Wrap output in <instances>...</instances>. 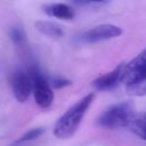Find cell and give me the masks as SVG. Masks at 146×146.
<instances>
[{"mask_svg":"<svg viewBox=\"0 0 146 146\" xmlns=\"http://www.w3.org/2000/svg\"><path fill=\"white\" fill-rule=\"evenodd\" d=\"M95 95L88 94L73 104L55 123L54 125V135L59 139H67L71 138L78 130L82 117L87 113L88 108L90 107Z\"/></svg>","mask_w":146,"mask_h":146,"instance_id":"6da1fadb","label":"cell"},{"mask_svg":"<svg viewBox=\"0 0 146 146\" xmlns=\"http://www.w3.org/2000/svg\"><path fill=\"white\" fill-rule=\"evenodd\" d=\"M133 113V104L131 102L117 103L111 105L102 112L97 119V124L105 129L128 127V123Z\"/></svg>","mask_w":146,"mask_h":146,"instance_id":"7a4b0ae2","label":"cell"},{"mask_svg":"<svg viewBox=\"0 0 146 146\" xmlns=\"http://www.w3.org/2000/svg\"><path fill=\"white\" fill-rule=\"evenodd\" d=\"M146 78V48L129 63H124L121 82L128 87Z\"/></svg>","mask_w":146,"mask_h":146,"instance_id":"3957f363","label":"cell"},{"mask_svg":"<svg viewBox=\"0 0 146 146\" xmlns=\"http://www.w3.org/2000/svg\"><path fill=\"white\" fill-rule=\"evenodd\" d=\"M30 76L33 82V96L35 103L41 108H48L54 100V91L50 88V84L36 68L30 71Z\"/></svg>","mask_w":146,"mask_h":146,"instance_id":"277c9868","label":"cell"},{"mask_svg":"<svg viewBox=\"0 0 146 146\" xmlns=\"http://www.w3.org/2000/svg\"><path fill=\"white\" fill-rule=\"evenodd\" d=\"M122 34V29L114 24H100L83 32L80 39L87 43H96L117 38Z\"/></svg>","mask_w":146,"mask_h":146,"instance_id":"5b68a950","label":"cell"},{"mask_svg":"<svg viewBox=\"0 0 146 146\" xmlns=\"http://www.w3.org/2000/svg\"><path fill=\"white\" fill-rule=\"evenodd\" d=\"M11 86H13V92L15 98L21 103H24L27 100L33 89V82L30 74L21 70L14 72L11 78Z\"/></svg>","mask_w":146,"mask_h":146,"instance_id":"8992f818","label":"cell"},{"mask_svg":"<svg viewBox=\"0 0 146 146\" xmlns=\"http://www.w3.org/2000/svg\"><path fill=\"white\" fill-rule=\"evenodd\" d=\"M123 66H124V63H121L115 68H113L112 71L98 76L97 79H95L92 81L94 88L97 90H111L114 87H116L117 83L121 82V75H122Z\"/></svg>","mask_w":146,"mask_h":146,"instance_id":"52a82bcc","label":"cell"},{"mask_svg":"<svg viewBox=\"0 0 146 146\" xmlns=\"http://www.w3.org/2000/svg\"><path fill=\"white\" fill-rule=\"evenodd\" d=\"M42 10L51 17L60 19H72L74 17L73 9L66 3H48L42 6Z\"/></svg>","mask_w":146,"mask_h":146,"instance_id":"ba28073f","label":"cell"},{"mask_svg":"<svg viewBox=\"0 0 146 146\" xmlns=\"http://www.w3.org/2000/svg\"><path fill=\"white\" fill-rule=\"evenodd\" d=\"M127 128L139 138L146 140V112H141V113L135 112Z\"/></svg>","mask_w":146,"mask_h":146,"instance_id":"9c48e42d","label":"cell"},{"mask_svg":"<svg viewBox=\"0 0 146 146\" xmlns=\"http://www.w3.org/2000/svg\"><path fill=\"white\" fill-rule=\"evenodd\" d=\"M35 29L43 33L47 36H51V38H62L64 35V31L62 29L60 25H58L57 23L54 22H49V21H38L35 22Z\"/></svg>","mask_w":146,"mask_h":146,"instance_id":"30bf717a","label":"cell"},{"mask_svg":"<svg viewBox=\"0 0 146 146\" xmlns=\"http://www.w3.org/2000/svg\"><path fill=\"white\" fill-rule=\"evenodd\" d=\"M125 89H127L128 94L131 96H137V97L146 96V78L135 84L125 87Z\"/></svg>","mask_w":146,"mask_h":146,"instance_id":"8fae6325","label":"cell"},{"mask_svg":"<svg viewBox=\"0 0 146 146\" xmlns=\"http://www.w3.org/2000/svg\"><path fill=\"white\" fill-rule=\"evenodd\" d=\"M9 35H10V39L11 41L16 44V46H23L26 41V36H25V33L22 29L19 27H13L9 32Z\"/></svg>","mask_w":146,"mask_h":146,"instance_id":"7c38bea8","label":"cell"},{"mask_svg":"<svg viewBox=\"0 0 146 146\" xmlns=\"http://www.w3.org/2000/svg\"><path fill=\"white\" fill-rule=\"evenodd\" d=\"M43 132H44V129H43V128H34V129L29 130L27 132H25V133L21 137L19 141H30V140H34V139H36L38 137H40Z\"/></svg>","mask_w":146,"mask_h":146,"instance_id":"4fadbf2b","label":"cell"},{"mask_svg":"<svg viewBox=\"0 0 146 146\" xmlns=\"http://www.w3.org/2000/svg\"><path fill=\"white\" fill-rule=\"evenodd\" d=\"M51 84L54 86V88L56 89H59V88H63V87H66L70 84V81L66 80V79H54Z\"/></svg>","mask_w":146,"mask_h":146,"instance_id":"5bb4252c","label":"cell"}]
</instances>
